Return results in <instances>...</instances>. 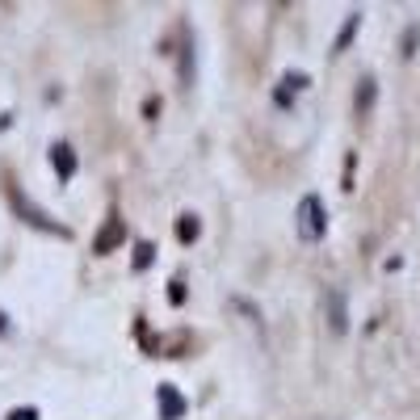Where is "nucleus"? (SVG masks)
Returning a JSON list of instances; mask_svg holds the SVG:
<instances>
[{"instance_id": "f257e3e1", "label": "nucleus", "mask_w": 420, "mask_h": 420, "mask_svg": "<svg viewBox=\"0 0 420 420\" xmlns=\"http://www.w3.org/2000/svg\"><path fill=\"white\" fill-rule=\"evenodd\" d=\"M298 232H303V239H324V232H328L324 202H320L316 193H307L303 206H298Z\"/></svg>"}, {"instance_id": "f03ea898", "label": "nucleus", "mask_w": 420, "mask_h": 420, "mask_svg": "<svg viewBox=\"0 0 420 420\" xmlns=\"http://www.w3.org/2000/svg\"><path fill=\"white\" fill-rule=\"evenodd\" d=\"M156 399H160V416H164V420H181V416H185V399H181V391H177V387L160 382Z\"/></svg>"}, {"instance_id": "7ed1b4c3", "label": "nucleus", "mask_w": 420, "mask_h": 420, "mask_svg": "<svg viewBox=\"0 0 420 420\" xmlns=\"http://www.w3.org/2000/svg\"><path fill=\"white\" fill-rule=\"evenodd\" d=\"M50 164H55L59 181H68V177L76 173V151H72L68 143H55V147H50Z\"/></svg>"}, {"instance_id": "20e7f679", "label": "nucleus", "mask_w": 420, "mask_h": 420, "mask_svg": "<svg viewBox=\"0 0 420 420\" xmlns=\"http://www.w3.org/2000/svg\"><path fill=\"white\" fill-rule=\"evenodd\" d=\"M122 235H126V227H122V219L118 215H109V223H105V232L97 235V252L105 257V252H114L118 244H122Z\"/></svg>"}, {"instance_id": "39448f33", "label": "nucleus", "mask_w": 420, "mask_h": 420, "mask_svg": "<svg viewBox=\"0 0 420 420\" xmlns=\"http://www.w3.org/2000/svg\"><path fill=\"white\" fill-rule=\"evenodd\" d=\"M151 261H156V244H151V239H139V244H135V269H147Z\"/></svg>"}, {"instance_id": "423d86ee", "label": "nucleus", "mask_w": 420, "mask_h": 420, "mask_svg": "<svg viewBox=\"0 0 420 420\" xmlns=\"http://www.w3.org/2000/svg\"><path fill=\"white\" fill-rule=\"evenodd\" d=\"M198 232H202V223H198L193 215H181V223H177V235H181L185 244H193V239H198Z\"/></svg>"}, {"instance_id": "0eeeda50", "label": "nucleus", "mask_w": 420, "mask_h": 420, "mask_svg": "<svg viewBox=\"0 0 420 420\" xmlns=\"http://www.w3.org/2000/svg\"><path fill=\"white\" fill-rule=\"evenodd\" d=\"M332 324H336V332L349 328V320H345V298H332Z\"/></svg>"}, {"instance_id": "6e6552de", "label": "nucleus", "mask_w": 420, "mask_h": 420, "mask_svg": "<svg viewBox=\"0 0 420 420\" xmlns=\"http://www.w3.org/2000/svg\"><path fill=\"white\" fill-rule=\"evenodd\" d=\"M353 30H357V17H349V21H345V34L336 38V47H332V50H345V47H349V43H353Z\"/></svg>"}, {"instance_id": "1a4fd4ad", "label": "nucleus", "mask_w": 420, "mask_h": 420, "mask_svg": "<svg viewBox=\"0 0 420 420\" xmlns=\"http://www.w3.org/2000/svg\"><path fill=\"white\" fill-rule=\"evenodd\" d=\"M374 101V80H362V89H357V109H366Z\"/></svg>"}, {"instance_id": "9d476101", "label": "nucleus", "mask_w": 420, "mask_h": 420, "mask_svg": "<svg viewBox=\"0 0 420 420\" xmlns=\"http://www.w3.org/2000/svg\"><path fill=\"white\" fill-rule=\"evenodd\" d=\"M9 420H38V412H34V408H13Z\"/></svg>"}, {"instance_id": "9b49d317", "label": "nucleus", "mask_w": 420, "mask_h": 420, "mask_svg": "<svg viewBox=\"0 0 420 420\" xmlns=\"http://www.w3.org/2000/svg\"><path fill=\"white\" fill-rule=\"evenodd\" d=\"M0 332H4V316H0Z\"/></svg>"}]
</instances>
